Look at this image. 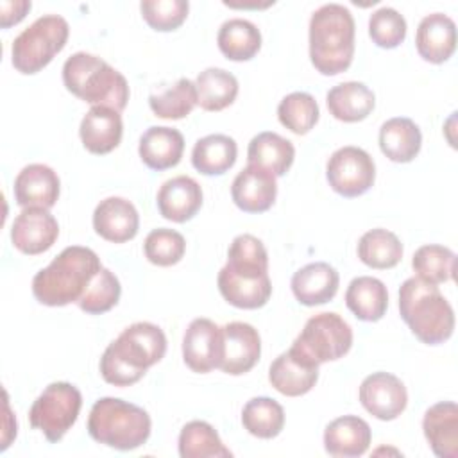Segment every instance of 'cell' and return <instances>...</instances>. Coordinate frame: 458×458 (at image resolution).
I'll return each instance as SVG.
<instances>
[{"mask_svg":"<svg viewBox=\"0 0 458 458\" xmlns=\"http://www.w3.org/2000/svg\"><path fill=\"white\" fill-rule=\"evenodd\" d=\"M165 352L166 336L163 329L152 322H136L106 347L100 358V374L109 385L131 386L152 365L161 361Z\"/></svg>","mask_w":458,"mask_h":458,"instance_id":"cell-1","label":"cell"},{"mask_svg":"<svg viewBox=\"0 0 458 458\" xmlns=\"http://www.w3.org/2000/svg\"><path fill=\"white\" fill-rule=\"evenodd\" d=\"M100 268V259L91 249L70 245L34 276L32 293L45 306L77 302Z\"/></svg>","mask_w":458,"mask_h":458,"instance_id":"cell-2","label":"cell"},{"mask_svg":"<svg viewBox=\"0 0 458 458\" xmlns=\"http://www.w3.org/2000/svg\"><path fill=\"white\" fill-rule=\"evenodd\" d=\"M354 18L340 4L318 7L310 20V59L322 75L345 72L354 57Z\"/></svg>","mask_w":458,"mask_h":458,"instance_id":"cell-3","label":"cell"},{"mask_svg":"<svg viewBox=\"0 0 458 458\" xmlns=\"http://www.w3.org/2000/svg\"><path fill=\"white\" fill-rule=\"evenodd\" d=\"M399 311L422 344H444L453 335L454 311L433 283L420 277L406 279L399 288Z\"/></svg>","mask_w":458,"mask_h":458,"instance_id":"cell-4","label":"cell"},{"mask_svg":"<svg viewBox=\"0 0 458 458\" xmlns=\"http://www.w3.org/2000/svg\"><path fill=\"white\" fill-rule=\"evenodd\" d=\"M63 82L72 95L91 106H106L122 113L129 100L125 77L93 54L70 55L63 64Z\"/></svg>","mask_w":458,"mask_h":458,"instance_id":"cell-5","label":"cell"},{"mask_svg":"<svg viewBox=\"0 0 458 458\" xmlns=\"http://www.w3.org/2000/svg\"><path fill=\"white\" fill-rule=\"evenodd\" d=\"M150 417L143 408L118 397L98 399L88 417L89 437L118 451L143 445L150 437Z\"/></svg>","mask_w":458,"mask_h":458,"instance_id":"cell-6","label":"cell"},{"mask_svg":"<svg viewBox=\"0 0 458 458\" xmlns=\"http://www.w3.org/2000/svg\"><path fill=\"white\" fill-rule=\"evenodd\" d=\"M70 36L68 21L59 14H45L21 30L11 47L13 66L32 75L43 70L55 54H59Z\"/></svg>","mask_w":458,"mask_h":458,"instance_id":"cell-7","label":"cell"},{"mask_svg":"<svg viewBox=\"0 0 458 458\" xmlns=\"http://www.w3.org/2000/svg\"><path fill=\"white\" fill-rule=\"evenodd\" d=\"M352 345V329L338 315L324 311L313 315L293 340L292 349L315 365L344 358Z\"/></svg>","mask_w":458,"mask_h":458,"instance_id":"cell-8","label":"cell"},{"mask_svg":"<svg viewBox=\"0 0 458 458\" xmlns=\"http://www.w3.org/2000/svg\"><path fill=\"white\" fill-rule=\"evenodd\" d=\"M82 406V395L77 386L66 381L50 383L32 403L29 420L34 429H39L45 438L57 444L66 431L75 424Z\"/></svg>","mask_w":458,"mask_h":458,"instance_id":"cell-9","label":"cell"},{"mask_svg":"<svg viewBox=\"0 0 458 458\" xmlns=\"http://www.w3.org/2000/svg\"><path fill=\"white\" fill-rule=\"evenodd\" d=\"M326 177L333 191L352 199L369 191L376 179V165L369 152L360 147L335 150L326 166Z\"/></svg>","mask_w":458,"mask_h":458,"instance_id":"cell-10","label":"cell"},{"mask_svg":"<svg viewBox=\"0 0 458 458\" xmlns=\"http://www.w3.org/2000/svg\"><path fill=\"white\" fill-rule=\"evenodd\" d=\"M261 338L258 329L247 322L222 326V358L218 369L231 376L249 372L259 360Z\"/></svg>","mask_w":458,"mask_h":458,"instance_id":"cell-11","label":"cell"},{"mask_svg":"<svg viewBox=\"0 0 458 458\" xmlns=\"http://www.w3.org/2000/svg\"><path fill=\"white\" fill-rule=\"evenodd\" d=\"M360 403L376 419L394 420L408 404L406 386L390 372H374L360 385Z\"/></svg>","mask_w":458,"mask_h":458,"instance_id":"cell-12","label":"cell"},{"mask_svg":"<svg viewBox=\"0 0 458 458\" xmlns=\"http://www.w3.org/2000/svg\"><path fill=\"white\" fill-rule=\"evenodd\" d=\"M222 358V327L209 318L190 322L182 336V360L193 372L206 374L218 369Z\"/></svg>","mask_w":458,"mask_h":458,"instance_id":"cell-13","label":"cell"},{"mask_svg":"<svg viewBox=\"0 0 458 458\" xmlns=\"http://www.w3.org/2000/svg\"><path fill=\"white\" fill-rule=\"evenodd\" d=\"M59 236V224L45 208H23L11 227L13 245L29 256L48 250Z\"/></svg>","mask_w":458,"mask_h":458,"instance_id":"cell-14","label":"cell"},{"mask_svg":"<svg viewBox=\"0 0 458 458\" xmlns=\"http://www.w3.org/2000/svg\"><path fill=\"white\" fill-rule=\"evenodd\" d=\"M140 215L134 204L123 197H107L93 211V229L113 243H123L138 234Z\"/></svg>","mask_w":458,"mask_h":458,"instance_id":"cell-15","label":"cell"},{"mask_svg":"<svg viewBox=\"0 0 458 458\" xmlns=\"http://www.w3.org/2000/svg\"><path fill=\"white\" fill-rule=\"evenodd\" d=\"M318 379V365L297 354L292 347L279 354L270 369L268 381L283 395L299 397L308 394Z\"/></svg>","mask_w":458,"mask_h":458,"instance_id":"cell-16","label":"cell"},{"mask_svg":"<svg viewBox=\"0 0 458 458\" xmlns=\"http://www.w3.org/2000/svg\"><path fill=\"white\" fill-rule=\"evenodd\" d=\"M276 177L252 165H247L231 184L233 202L245 213H263L270 209L276 202Z\"/></svg>","mask_w":458,"mask_h":458,"instance_id":"cell-17","label":"cell"},{"mask_svg":"<svg viewBox=\"0 0 458 458\" xmlns=\"http://www.w3.org/2000/svg\"><path fill=\"white\" fill-rule=\"evenodd\" d=\"M59 177L50 166L32 163L14 179V200L21 208L50 209L59 199Z\"/></svg>","mask_w":458,"mask_h":458,"instance_id":"cell-18","label":"cell"},{"mask_svg":"<svg viewBox=\"0 0 458 458\" xmlns=\"http://www.w3.org/2000/svg\"><path fill=\"white\" fill-rule=\"evenodd\" d=\"M156 202L163 218L182 224L200 209L202 188L193 177L177 175L161 184Z\"/></svg>","mask_w":458,"mask_h":458,"instance_id":"cell-19","label":"cell"},{"mask_svg":"<svg viewBox=\"0 0 458 458\" xmlns=\"http://www.w3.org/2000/svg\"><path fill=\"white\" fill-rule=\"evenodd\" d=\"M79 134L82 145L91 154H109L114 150L123 134V123L118 111L106 106H93L82 118Z\"/></svg>","mask_w":458,"mask_h":458,"instance_id":"cell-20","label":"cell"},{"mask_svg":"<svg viewBox=\"0 0 458 458\" xmlns=\"http://www.w3.org/2000/svg\"><path fill=\"white\" fill-rule=\"evenodd\" d=\"M424 437L438 458L458 456V406L442 401L429 406L422 419Z\"/></svg>","mask_w":458,"mask_h":458,"instance_id":"cell-21","label":"cell"},{"mask_svg":"<svg viewBox=\"0 0 458 458\" xmlns=\"http://www.w3.org/2000/svg\"><path fill=\"white\" fill-rule=\"evenodd\" d=\"M415 47L419 55L433 64L447 61L456 48V25L442 14L433 13L420 20L415 34Z\"/></svg>","mask_w":458,"mask_h":458,"instance_id":"cell-22","label":"cell"},{"mask_svg":"<svg viewBox=\"0 0 458 458\" xmlns=\"http://www.w3.org/2000/svg\"><path fill=\"white\" fill-rule=\"evenodd\" d=\"M340 276L335 267L326 261L304 265L292 276V292L304 306H318L329 302L338 292Z\"/></svg>","mask_w":458,"mask_h":458,"instance_id":"cell-23","label":"cell"},{"mask_svg":"<svg viewBox=\"0 0 458 458\" xmlns=\"http://www.w3.org/2000/svg\"><path fill=\"white\" fill-rule=\"evenodd\" d=\"M370 426L358 415H344L331 420L324 431V449L331 456L356 458L370 445Z\"/></svg>","mask_w":458,"mask_h":458,"instance_id":"cell-24","label":"cell"},{"mask_svg":"<svg viewBox=\"0 0 458 458\" xmlns=\"http://www.w3.org/2000/svg\"><path fill=\"white\" fill-rule=\"evenodd\" d=\"M141 161L152 170H166L179 165L184 152V138L174 127H148L138 147Z\"/></svg>","mask_w":458,"mask_h":458,"instance_id":"cell-25","label":"cell"},{"mask_svg":"<svg viewBox=\"0 0 458 458\" xmlns=\"http://www.w3.org/2000/svg\"><path fill=\"white\" fill-rule=\"evenodd\" d=\"M295 157V147L290 140L279 136L277 132H259L256 134L247 148V161L252 166L270 172L274 177L284 175Z\"/></svg>","mask_w":458,"mask_h":458,"instance_id":"cell-26","label":"cell"},{"mask_svg":"<svg viewBox=\"0 0 458 458\" xmlns=\"http://www.w3.org/2000/svg\"><path fill=\"white\" fill-rule=\"evenodd\" d=\"M422 134L417 123L406 116L386 120L379 129V148L394 163H410L417 157Z\"/></svg>","mask_w":458,"mask_h":458,"instance_id":"cell-27","label":"cell"},{"mask_svg":"<svg viewBox=\"0 0 458 458\" xmlns=\"http://www.w3.org/2000/svg\"><path fill=\"white\" fill-rule=\"evenodd\" d=\"M326 104L336 120L354 123L365 120L372 113L376 97L363 82L349 81L333 86L327 91Z\"/></svg>","mask_w":458,"mask_h":458,"instance_id":"cell-28","label":"cell"},{"mask_svg":"<svg viewBox=\"0 0 458 458\" xmlns=\"http://www.w3.org/2000/svg\"><path fill=\"white\" fill-rule=\"evenodd\" d=\"M345 304L356 318L363 322H377L388 308L386 286L377 277H354L347 286Z\"/></svg>","mask_w":458,"mask_h":458,"instance_id":"cell-29","label":"cell"},{"mask_svg":"<svg viewBox=\"0 0 458 458\" xmlns=\"http://www.w3.org/2000/svg\"><path fill=\"white\" fill-rule=\"evenodd\" d=\"M224 268L242 279H259L268 276V254L263 242L252 234L236 236L229 245Z\"/></svg>","mask_w":458,"mask_h":458,"instance_id":"cell-30","label":"cell"},{"mask_svg":"<svg viewBox=\"0 0 458 458\" xmlns=\"http://www.w3.org/2000/svg\"><path fill=\"white\" fill-rule=\"evenodd\" d=\"M238 147L231 136L209 134L193 145L191 165L204 175H222L236 163Z\"/></svg>","mask_w":458,"mask_h":458,"instance_id":"cell-31","label":"cell"},{"mask_svg":"<svg viewBox=\"0 0 458 458\" xmlns=\"http://www.w3.org/2000/svg\"><path fill=\"white\" fill-rule=\"evenodd\" d=\"M216 43L227 59L249 61L261 48V32L249 20L231 18L220 25Z\"/></svg>","mask_w":458,"mask_h":458,"instance_id":"cell-32","label":"cell"},{"mask_svg":"<svg viewBox=\"0 0 458 458\" xmlns=\"http://www.w3.org/2000/svg\"><path fill=\"white\" fill-rule=\"evenodd\" d=\"M218 290L222 297L234 308L242 310H258L265 306L272 295L270 277L259 279H242L222 268L216 277Z\"/></svg>","mask_w":458,"mask_h":458,"instance_id":"cell-33","label":"cell"},{"mask_svg":"<svg viewBox=\"0 0 458 458\" xmlns=\"http://www.w3.org/2000/svg\"><path fill=\"white\" fill-rule=\"evenodd\" d=\"M199 106L204 111H222L229 107L238 95V81L222 68H206L195 81Z\"/></svg>","mask_w":458,"mask_h":458,"instance_id":"cell-34","label":"cell"},{"mask_svg":"<svg viewBox=\"0 0 458 458\" xmlns=\"http://www.w3.org/2000/svg\"><path fill=\"white\" fill-rule=\"evenodd\" d=\"M181 458H229L233 453L222 444L216 429L204 420H191L179 433Z\"/></svg>","mask_w":458,"mask_h":458,"instance_id":"cell-35","label":"cell"},{"mask_svg":"<svg viewBox=\"0 0 458 458\" xmlns=\"http://www.w3.org/2000/svg\"><path fill=\"white\" fill-rule=\"evenodd\" d=\"M358 258L370 268H394L403 258V243L392 231L370 229L358 242Z\"/></svg>","mask_w":458,"mask_h":458,"instance_id":"cell-36","label":"cell"},{"mask_svg":"<svg viewBox=\"0 0 458 458\" xmlns=\"http://www.w3.org/2000/svg\"><path fill=\"white\" fill-rule=\"evenodd\" d=\"M243 428L258 438H274L284 428V410L270 397H254L242 410Z\"/></svg>","mask_w":458,"mask_h":458,"instance_id":"cell-37","label":"cell"},{"mask_svg":"<svg viewBox=\"0 0 458 458\" xmlns=\"http://www.w3.org/2000/svg\"><path fill=\"white\" fill-rule=\"evenodd\" d=\"M199 104L195 82L186 77H181L174 86L152 93L148 97V106L152 113L165 120H181L186 118L193 107Z\"/></svg>","mask_w":458,"mask_h":458,"instance_id":"cell-38","label":"cell"},{"mask_svg":"<svg viewBox=\"0 0 458 458\" xmlns=\"http://www.w3.org/2000/svg\"><path fill=\"white\" fill-rule=\"evenodd\" d=\"M411 267L417 272V277L433 284H440L454 277L456 254L444 245H422L415 250Z\"/></svg>","mask_w":458,"mask_h":458,"instance_id":"cell-39","label":"cell"},{"mask_svg":"<svg viewBox=\"0 0 458 458\" xmlns=\"http://www.w3.org/2000/svg\"><path fill=\"white\" fill-rule=\"evenodd\" d=\"M277 118L293 134H308L318 122L317 100L306 91H293L279 102Z\"/></svg>","mask_w":458,"mask_h":458,"instance_id":"cell-40","label":"cell"},{"mask_svg":"<svg viewBox=\"0 0 458 458\" xmlns=\"http://www.w3.org/2000/svg\"><path fill=\"white\" fill-rule=\"evenodd\" d=\"M122 286L118 277L109 268H100L88 284L82 297L77 301L79 308L89 315L109 311L120 301Z\"/></svg>","mask_w":458,"mask_h":458,"instance_id":"cell-41","label":"cell"},{"mask_svg":"<svg viewBox=\"0 0 458 458\" xmlns=\"http://www.w3.org/2000/svg\"><path fill=\"white\" fill-rule=\"evenodd\" d=\"M186 250V240L181 233L166 227L154 229L143 243L145 258L157 267H172L179 263Z\"/></svg>","mask_w":458,"mask_h":458,"instance_id":"cell-42","label":"cell"},{"mask_svg":"<svg viewBox=\"0 0 458 458\" xmlns=\"http://www.w3.org/2000/svg\"><path fill=\"white\" fill-rule=\"evenodd\" d=\"M140 9L148 27L159 32H168L184 23L190 4L186 0H143Z\"/></svg>","mask_w":458,"mask_h":458,"instance_id":"cell-43","label":"cell"},{"mask_svg":"<svg viewBox=\"0 0 458 458\" xmlns=\"http://www.w3.org/2000/svg\"><path fill=\"white\" fill-rule=\"evenodd\" d=\"M369 36L381 48H395L406 38V20L394 7H381L369 18Z\"/></svg>","mask_w":458,"mask_h":458,"instance_id":"cell-44","label":"cell"},{"mask_svg":"<svg viewBox=\"0 0 458 458\" xmlns=\"http://www.w3.org/2000/svg\"><path fill=\"white\" fill-rule=\"evenodd\" d=\"M32 4L29 0H4L0 2V25L2 29H9L11 25L20 23L25 14L30 11Z\"/></svg>","mask_w":458,"mask_h":458,"instance_id":"cell-45","label":"cell"}]
</instances>
